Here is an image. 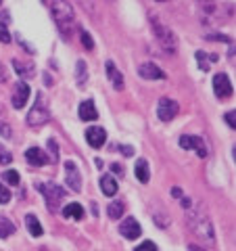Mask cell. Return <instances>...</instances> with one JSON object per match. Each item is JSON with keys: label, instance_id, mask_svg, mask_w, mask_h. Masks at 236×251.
Segmentation results:
<instances>
[{"label": "cell", "instance_id": "cell-11", "mask_svg": "<svg viewBox=\"0 0 236 251\" xmlns=\"http://www.w3.org/2000/svg\"><path fill=\"white\" fill-rule=\"evenodd\" d=\"M86 140H88V145L92 149H100L107 143V132L103 128H98V126H92V128L86 130Z\"/></svg>", "mask_w": 236, "mask_h": 251}, {"label": "cell", "instance_id": "cell-2", "mask_svg": "<svg viewBox=\"0 0 236 251\" xmlns=\"http://www.w3.org/2000/svg\"><path fill=\"white\" fill-rule=\"evenodd\" d=\"M50 11H52V17L57 21V27L63 34V38H69L73 29V23H75V15H73V6L69 2H50Z\"/></svg>", "mask_w": 236, "mask_h": 251}, {"label": "cell", "instance_id": "cell-39", "mask_svg": "<svg viewBox=\"0 0 236 251\" xmlns=\"http://www.w3.org/2000/svg\"><path fill=\"white\" fill-rule=\"evenodd\" d=\"M188 251H205V249H201L199 245H190V247H188Z\"/></svg>", "mask_w": 236, "mask_h": 251}, {"label": "cell", "instance_id": "cell-21", "mask_svg": "<svg viewBox=\"0 0 236 251\" xmlns=\"http://www.w3.org/2000/svg\"><path fill=\"white\" fill-rule=\"evenodd\" d=\"M196 61L203 72H209V63H217V54H207L205 50H199L196 52Z\"/></svg>", "mask_w": 236, "mask_h": 251}, {"label": "cell", "instance_id": "cell-35", "mask_svg": "<svg viewBox=\"0 0 236 251\" xmlns=\"http://www.w3.org/2000/svg\"><path fill=\"white\" fill-rule=\"evenodd\" d=\"M0 134L6 136V138H11V128H9V126H0Z\"/></svg>", "mask_w": 236, "mask_h": 251}, {"label": "cell", "instance_id": "cell-37", "mask_svg": "<svg viewBox=\"0 0 236 251\" xmlns=\"http://www.w3.org/2000/svg\"><path fill=\"white\" fill-rule=\"evenodd\" d=\"M111 170H113V172H117V176H121V174H123V168L119 166V163H113Z\"/></svg>", "mask_w": 236, "mask_h": 251}, {"label": "cell", "instance_id": "cell-17", "mask_svg": "<svg viewBox=\"0 0 236 251\" xmlns=\"http://www.w3.org/2000/svg\"><path fill=\"white\" fill-rule=\"evenodd\" d=\"M100 188H103V193L107 195V197H113L119 186H117V182H115V178H113V176L105 174L103 178H100Z\"/></svg>", "mask_w": 236, "mask_h": 251}, {"label": "cell", "instance_id": "cell-36", "mask_svg": "<svg viewBox=\"0 0 236 251\" xmlns=\"http://www.w3.org/2000/svg\"><path fill=\"white\" fill-rule=\"evenodd\" d=\"M6 77H9V74H6L4 65H2V63H0V82H6Z\"/></svg>", "mask_w": 236, "mask_h": 251}, {"label": "cell", "instance_id": "cell-28", "mask_svg": "<svg viewBox=\"0 0 236 251\" xmlns=\"http://www.w3.org/2000/svg\"><path fill=\"white\" fill-rule=\"evenodd\" d=\"M77 82L80 84L86 82V63L84 61H77Z\"/></svg>", "mask_w": 236, "mask_h": 251}, {"label": "cell", "instance_id": "cell-29", "mask_svg": "<svg viewBox=\"0 0 236 251\" xmlns=\"http://www.w3.org/2000/svg\"><path fill=\"white\" fill-rule=\"evenodd\" d=\"M11 201V191L0 182V203H9Z\"/></svg>", "mask_w": 236, "mask_h": 251}, {"label": "cell", "instance_id": "cell-33", "mask_svg": "<svg viewBox=\"0 0 236 251\" xmlns=\"http://www.w3.org/2000/svg\"><path fill=\"white\" fill-rule=\"evenodd\" d=\"M234 117H236V111H234V109H232V111H228V113H226V122H228V126H232V130L236 128Z\"/></svg>", "mask_w": 236, "mask_h": 251}, {"label": "cell", "instance_id": "cell-9", "mask_svg": "<svg viewBox=\"0 0 236 251\" xmlns=\"http://www.w3.org/2000/svg\"><path fill=\"white\" fill-rule=\"evenodd\" d=\"M119 234L125 237V239L134 241V239H138L140 234H142V228H140V224L134 218H125L123 222L119 224Z\"/></svg>", "mask_w": 236, "mask_h": 251}, {"label": "cell", "instance_id": "cell-18", "mask_svg": "<svg viewBox=\"0 0 236 251\" xmlns=\"http://www.w3.org/2000/svg\"><path fill=\"white\" fill-rule=\"evenodd\" d=\"M134 174L140 182H148V178H151V172H148V163L146 159H138L136 166H134Z\"/></svg>", "mask_w": 236, "mask_h": 251}, {"label": "cell", "instance_id": "cell-3", "mask_svg": "<svg viewBox=\"0 0 236 251\" xmlns=\"http://www.w3.org/2000/svg\"><path fill=\"white\" fill-rule=\"evenodd\" d=\"M153 31H155V36H157V40H159V44H161V49L165 50V52H169V54H174L176 52V46H178V42H176V36H174V31H171L167 25H163V23L157 19V17H153Z\"/></svg>", "mask_w": 236, "mask_h": 251}, {"label": "cell", "instance_id": "cell-14", "mask_svg": "<svg viewBox=\"0 0 236 251\" xmlns=\"http://www.w3.org/2000/svg\"><path fill=\"white\" fill-rule=\"evenodd\" d=\"M80 120L82 122H94L98 117V113H96V107H94V103L92 100H82L80 103Z\"/></svg>", "mask_w": 236, "mask_h": 251}, {"label": "cell", "instance_id": "cell-20", "mask_svg": "<svg viewBox=\"0 0 236 251\" xmlns=\"http://www.w3.org/2000/svg\"><path fill=\"white\" fill-rule=\"evenodd\" d=\"M17 230V226H15L13 222L6 216H0V239H6L11 237V234Z\"/></svg>", "mask_w": 236, "mask_h": 251}, {"label": "cell", "instance_id": "cell-15", "mask_svg": "<svg viewBox=\"0 0 236 251\" xmlns=\"http://www.w3.org/2000/svg\"><path fill=\"white\" fill-rule=\"evenodd\" d=\"M25 159L31 163V166H44L46 161H48V155H46L42 149H38V147H31L27 149V153H25Z\"/></svg>", "mask_w": 236, "mask_h": 251}, {"label": "cell", "instance_id": "cell-30", "mask_svg": "<svg viewBox=\"0 0 236 251\" xmlns=\"http://www.w3.org/2000/svg\"><path fill=\"white\" fill-rule=\"evenodd\" d=\"M134 251H157V245H155V243H151V241H144L142 245H138Z\"/></svg>", "mask_w": 236, "mask_h": 251}, {"label": "cell", "instance_id": "cell-32", "mask_svg": "<svg viewBox=\"0 0 236 251\" xmlns=\"http://www.w3.org/2000/svg\"><path fill=\"white\" fill-rule=\"evenodd\" d=\"M0 42H4V44H9L11 42V34L6 31V27L0 25Z\"/></svg>", "mask_w": 236, "mask_h": 251}, {"label": "cell", "instance_id": "cell-10", "mask_svg": "<svg viewBox=\"0 0 236 251\" xmlns=\"http://www.w3.org/2000/svg\"><path fill=\"white\" fill-rule=\"evenodd\" d=\"M180 147L182 149H192L199 157L207 155V147H205V143H203L201 136H182L180 138Z\"/></svg>", "mask_w": 236, "mask_h": 251}, {"label": "cell", "instance_id": "cell-5", "mask_svg": "<svg viewBox=\"0 0 236 251\" xmlns=\"http://www.w3.org/2000/svg\"><path fill=\"white\" fill-rule=\"evenodd\" d=\"M38 191L44 195L46 205L50 207V211H57V209H59V203L65 199V191H63L61 186L52 184V182H48V184H42V182H40V184H38Z\"/></svg>", "mask_w": 236, "mask_h": 251}, {"label": "cell", "instance_id": "cell-22", "mask_svg": "<svg viewBox=\"0 0 236 251\" xmlns=\"http://www.w3.org/2000/svg\"><path fill=\"white\" fill-rule=\"evenodd\" d=\"M63 214H65V218H73V220H82L84 218V209L80 203H69V205L63 209Z\"/></svg>", "mask_w": 236, "mask_h": 251}, {"label": "cell", "instance_id": "cell-12", "mask_svg": "<svg viewBox=\"0 0 236 251\" xmlns=\"http://www.w3.org/2000/svg\"><path fill=\"white\" fill-rule=\"evenodd\" d=\"M27 97H29V86H27L25 82H17V84H15L13 107H15V109H21L23 105L27 103Z\"/></svg>", "mask_w": 236, "mask_h": 251}, {"label": "cell", "instance_id": "cell-7", "mask_svg": "<svg viewBox=\"0 0 236 251\" xmlns=\"http://www.w3.org/2000/svg\"><path fill=\"white\" fill-rule=\"evenodd\" d=\"M213 92H215V97H219V99L232 97L234 88H232V84H230V80H228L226 74H217L213 77Z\"/></svg>", "mask_w": 236, "mask_h": 251}, {"label": "cell", "instance_id": "cell-23", "mask_svg": "<svg viewBox=\"0 0 236 251\" xmlns=\"http://www.w3.org/2000/svg\"><path fill=\"white\" fill-rule=\"evenodd\" d=\"M13 67L21 77H31L34 75V67H29V65H25V63H21V61H13Z\"/></svg>", "mask_w": 236, "mask_h": 251}, {"label": "cell", "instance_id": "cell-34", "mask_svg": "<svg viewBox=\"0 0 236 251\" xmlns=\"http://www.w3.org/2000/svg\"><path fill=\"white\" fill-rule=\"evenodd\" d=\"M113 149H119L123 155H132V153H134V149H132V147H123V145H117V147H113Z\"/></svg>", "mask_w": 236, "mask_h": 251}, {"label": "cell", "instance_id": "cell-1", "mask_svg": "<svg viewBox=\"0 0 236 251\" xmlns=\"http://www.w3.org/2000/svg\"><path fill=\"white\" fill-rule=\"evenodd\" d=\"M186 224H188V228L192 230L194 237H199L203 243H213L215 239V232H213V224H211V220L207 216V211L203 205H192L190 203V207H186Z\"/></svg>", "mask_w": 236, "mask_h": 251}, {"label": "cell", "instance_id": "cell-27", "mask_svg": "<svg viewBox=\"0 0 236 251\" xmlns=\"http://www.w3.org/2000/svg\"><path fill=\"white\" fill-rule=\"evenodd\" d=\"M4 180H6V182H9V184H19V174H17V172H15V170H6L4 172Z\"/></svg>", "mask_w": 236, "mask_h": 251}, {"label": "cell", "instance_id": "cell-31", "mask_svg": "<svg viewBox=\"0 0 236 251\" xmlns=\"http://www.w3.org/2000/svg\"><path fill=\"white\" fill-rule=\"evenodd\" d=\"M11 159H13L11 153L6 151V149L0 147V163H4V166H6V163H11Z\"/></svg>", "mask_w": 236, "mask_h": 251}, {"label": "cell", "instance_id": "cell-16", "mask_svg": "<svg viewBox=\"0 0 236 251\" xmlns=\"http://www.w3.org/2000/svg\"><path fill=\"white\" fill-rule=\"evenodd\" d=\"M107 75H109V80H111V84L115 86L117 90H123V77H121L119 72H117L113 61H107Z\"/></svg>", "mask_w": 236, "mask_h": 251}, {"label": "cell", "instance_id": "cell-26", "mask_svg": "<svg viewBox=\"0 0 236 251\" xmlns=\"http://www.w3.org/2000/svg\"><path fill=\"white\" fill-rule=\"evenodd\" d=\"M80 40H82V44H84V49H86V50H92V49H94L92 36L88 34V31H82V34H80Z\"/></svg>", "mask_w": 236, "mask_h": 251}, {"label": "cell", "instance_id": "cell-24", "mask_svg": "<svg viewBox=\"0 0 236 251\" xmlns=\"http://www.w3.org/2000/svg\"><path fill=\"white\" fill-rule=\"evenodd\" d=\"M107 214H109V218H111V220H119V218L123 216V203H121V201L111 203V205H109V209H107Z\"/></svg>", "mask_w": 236, "mask_h": 251}, {"label": "cell", "instance_id": "cell-25", "mask_svg": "<svg viewBox=\"0 0 236 251\" xmlns=\"http://www.w3.org/2000/svg\"><path fill=\"white\" fill-rule=\"evenodd\" d=\"M48 149H50V163H57L59 161V147L54 143V138H48Z\"/></svg>", "mask_w": 236, "mask_h": 251}, {"label": "cell", "instance_id": "cell-38", "mask_svg": "<svg viewBox=\"0 0 236 251\" xmlns=\"http://www.w3.org/2000/svg\"><path fill=\"white\" fill-rule=\"evenodd\" d=\"M171 195H174V197H182V191H180V188H174V191H171Z\"/></svg>", "mask_w": 236, "mask_h": 251}, {"label": "cell", "instance_id": "cell-8", "mask_svg": "<svg viewBox=\"0 0 236 251\" xmlns=\"http://www.w3.org/2000/svg\"><path fill=\"white\" fill-rule=\"evenodd\" d=\"M65 182H67V186H71V191H75V193L82 191V176L73 161L65 163Z\"/></svg>", "mask_w": 236, "mask_h": 251}, {"label": "cell", "instance_id": "cell-4", "mask_svg": "<svg viewBox=\"0 0 236 251\" xmlns=\"http://www.w3.org/2000/svg\"><path fill=\"white\" fill-rule=\"evenodd\" d=\"M48 117H50V111L44 103V94L40 92L36 97V103H34V107H31V111L27 113V124L38 128V126H44L46 122H48Z\"/></svg>", "mask_w": 236, "mask_h": 251}, {"label": "cell", "instance_id": "cell-13", "mask_svg": "<svg viewBox=\"0 0 236 251\" xmlns=\"http://www.w3.org/2000/svg\"><path fill=\"white\" fill-rule=\"evenodd\" d=\"M138 74H140V77H144V80H163L165 77V74L155 65V63H142L138 69Z\"/></svg>", "mask_w": 236, "mask_h": 251}, {"label": "cell", "instance_id": "cell-19", "mask_svg": "<svg viewBox=\"0 0 236 251\" xmlns=\"http://www.w3.org/2000/svg\"><path fill=\"white\" fill-rule=\"evenodd\" d=\"M25 226H27V230L31 232V237H42V224H40V220H38L36 216H27L25 218Z\"/></svg>", "mask_w": 236, "mask_h": 251}, {"label": "cell", "instance_id": "cell-6", "mask_svg": "<svg viewBox=\"0 0 236 251\" xmlns=\"http://www.w3.org/2000/svg\"><path fill=\"white\" fill-rule=\"evenodd\" d=\"M178 111H180V107H178L176 100H171V99H161L159 107H157V115H159V120H163V122L174 120L178 115Z\"/></svg>", "mask_w": 236, "mask_h": 251}]
</instances>
